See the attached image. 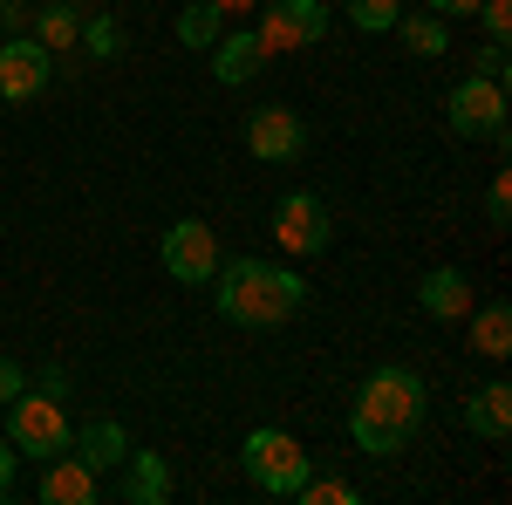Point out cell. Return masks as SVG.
I'll return each mask as SVG.
<instances>
[{"instance_id": "obj_1", "label": "cell", "mask_w": 512, "mask_h": 505, "mask_svg": "<svg viewBox=\"0 0 512 505\" xmlns=\"http://www.w3.org/2000/svg\"><path fill=\"white\" fill-rule=\"evenodd\" d=\"M424 410H431L424 376L403 369V362H383V369H369V383H362V396H355L349 437L369 451V458H396V451L424 430Z\"/></svg>"}, {"instance_id": "obj_2", "label": "cell", "mask_w": 512, "mask_h": 505, "mask_svg": "<svg viewBox=\"0 0 512 505\" xmlns=\"http://www.w3.org/2000/svg\"><path fill=\"white\" fill-rule=\"evenodd\" d=\"M212 301H219V314L233 328H280V321H294L308 308V280L294 267H280V260H253L246 253V260H219Z\"/></svg>"}, {"instance_id": "obj_3", "label": "cell", "mask_w": 512, "mask_h": 505, "mask_svg": "<svg viewBox=\"0 0 512 505\" xmlns=\"http://www.w3.org/2000/svg\"><path fill=\"white\" fill-rule=\"evenodd\" d=\"M239 465H246V478H253V492H267V499H294L301 478L315 471V458H308V444H301L294 430L260 424V430H246Z\"/></svg>"}, {"instance_id": "obj_4", "label": "cell", "mask_w": 512, "mask_h": 505, "mask_svg": "<svg viewBox=\"0 0 512 505\" xmlns=\"http://www.w3.org/2000/svg\"><path fill=\"white\" fill-rule=\"evenodd\" d=\"M7 410V444L21 451V458H55V451H69V410L55 403V396H41V389H21V396H7L0 403Z\"/></svg>"}, {"instance_id": "obj_5", "label": "cell", "mask_w": 512, "mask_h": 505, "mask_svg": "<svg viewBox=\"0 0 512 505\" xmlns=\"http://www.w3.org/2000/svg\"><path fill=\"white\" fill-rule=\"evenodd\" d=\"M444 117H451L458 137H472V144H506V82L465 76L444 96Z\"/></svg>"}, {"instance_id": "obj_6", "label": "cell", "mask_w": 512, "mask_h": 505, "mask_svg": "<svg viewBox=\"0 0 512 505\" xmlns=\"http://www.w3.org/2000/svg\"><path fill=\"white\" fill-rule=\"evenodd\" d=\"M274 239L287 260H315L328 253V239H335V219H328V205L315 192H287L274 205Z\"/></svg>"}, {"instance_id": "obj_7", "label": "cell", "mask_w": 512, "mask_h": 505, "mask_svg": "<svg viewBox=\"0 0 512 505\" xmlns=\"http://www.w3.org/2000/svg\"><path fill=\"white\" fill-rule=\"evenodd\" d=\"M158 253H164V273L171 280H185V287H212V273H219V233L205 226V219H178L171 233L158 239Z\"/></svg>"}, {"instance_id": "obj_8", "label": "cell", "mask_w": 512, "mask_h": 505, "mask_svg": "<svg viewBox=\"0 0 512 505\" xmlns=\"http://www.w3.org/2000/svg\"><path fill=\"white\" fill-rule=\"evenodd\" d=\"M253 35L267 55H287V48H315L328 35V7L321 0H267L260 7V21H253Z\"/></svg>"}, {"instance_id": "obj_9", "label": "cell", "mask_w": 512, "mask_h": 505, "mask_svg": "<svg viewBox=\"0 0 512 505\" xmlns=\"http://www.w3.org/2000/svg\"><path fill=\"white\" fill-rule=\"evenodd\" d=\"M239 137H246V151L260 164H301L308 157V123L294 117L287 103H260L253 117L239 123Z\"/></svg>"}, {"instance_id": "obj_10", "label": "cell", "mask_w": 512, "mask_h": 505, "mask_svg": "<svg viewBox=\"0 0 512 505\" xmlns=\"http://www.w3.org/2000/svg\"><path fill=\"white\" fill-rule=\"evenodd\" d=\"M48 82H55V55H48L35 35L0 41V96H7V103H35Z\"/></svg>"}, {"instance_id": "obj_11", "label": "cell", "mask_w": 512, "mask_h": 505, "mask_svg": "<svg viewBox=\"0 0 512 505\" xmlns=\"http://www.w3.org/2000/svg\"><path fill=\"white\" fill-rule=\"evenodd\" d=\"M472 273L465 267H431L424 280H417V308L431 314V321H465L472 314Z\"/></svg>"}, {"instance_id": "obj_12", "label": "cell", "mask_w": 512, "mask_h": 505, "mask_svg": "<svg viewBox=\"0 0 512 505\" xmlns=\"http://www.w3.org/2000/svg\"><path fill=\"white\" fill-rule=\"evenodd\" d=\"M96 471L82 465V458H69V451H55L48 458V471H41V485H35V499L41 505H96Z\"/></svg>"}, {"instance_id": "obj_13", "label": "cell", "mask_w": 512, "mask_h": 505, "mask_svg": "<svg viewBox=\"0 0 512 505\" xmlns=\"http://www.w3.org/2000/svg\"><path fill=\"white\" fill-rule=\"evenodd\" d=\"M465 430L472 437H512V383H478V389H465Z\"/></svg>"}, {"instance_id": "obj_14", "label": "cell", "mask_w": 512, "mask_h": 505, "mask_svg": "<svg viewBox=\"0 0 512 505\" xmlns=\"http://www.w3.org/2000/svg\"><path fill=\"white\" fill-rule=\"evenodd\" d=\"M123 499L130 505H164L171 499V465L158 451H123Z\"/></svg>"}, {"instance_id": "obj_15", "label": "cell", "mask_w": 512, "mask_h": 505, "mask_svg": "<svg viewBox=\"0 0 512 505\" xmlns=\"http://www.w3.org/2000/svg\"><path fill=\"white\" fill-rule=\"evenodd\" d=\"M69 451H76L89 471H110V465H123V451H130V437H123V424L117 417H96V424H82L76 437H69Z\"/></svg>"}, {"instance_id": "obj_16", "label": "cell", "mask_w": 512, "mask_h": 505, "mask_svg": "<svg viewBox=\"0 0 512 505\" xmlns=\"http://www.w3.org/2000/svg\"><path fill=\"white\" fill-rule=\"evenodd\" d=\"M260 62H267V48H260V35H253V28H239V35H219V41H212V76L226 82V89H233V82H246Z\"/></svg>"}, {"instance_id": "obj_17", "label": "cell", "mask_w": 512, "mask_h": 505, "mask_svg": "<svg viewBox=\"0 0 512 505\" xmlns=\"http://www.w3.org/2000/svg\"><path fill=\"white\" fill-rule=\"evenodd\" d=\"M465 321H472V355H485V362H506L512 355V308L506 301H485Z\"/></svg>"}, {"instance_id": "obj_18", "label": "cell", "mask_w": 512, "mask_h": 505, "mask_svg": "<svg viewBox=\"0 0 512 505\" xmlns=\"http://www.w3.org/2000/svg\"><path fill=\"white\" fill-rule=\"evenodd\" d=\"M82 35V14L69 7V0H55V7H35V41L55 55V48H69V41Z\"/></svg>"}, {"instance_id": "obj_19", "label": "cell", "mask_w": 512, "mask_h": 505, "mask_svg": "<svg viewBox=\"0 0 512 505\" xmlns=\"http://www.w3.org/2000/svg\"><path fill=\"white\" fill-rule=\"evenodd\" d=\"M390 35L403 41L410 55H444V48H451V28H444L437 14H417V21H396Z\"/></svg>"}, {"instance_id": "obj_20", "label": "cell", "mask_w": 512, "mask_h": 505, "mask_svg": "<svg viewBox=\"0 0 512 505\" xmlns=\"http://www.w3.org/2000/svg\"><path fill=\"white\" fill-rule=\"evenodd\" d=\"M219 35H226V14H219L212 0H198V7L178 14V41H185V48H212Z\"/></svg>"}, {"instance_id": "obj_21", "label": "cell", "mask_w": 512, "mask_h": 505, "mask_svg": "<svg viewBox=\"0 0 512 505\" xmlns=\"http://www.w3.org/2000/svg\"><path fill=\"white\" fill-rule=\"evenodd\" d=\"M294 499L301 505H362V492H355L349 478H335V471H308Z\"/></svg>"}, {"instance_id": "obj_22", "label": "cell", "mask_w": 512, "mask_h": 505, "mask_svg": "<svg viewBox=\"0 0 512 505\" xmlns=\"http://www.w3.org/2000/svg\"><path fill=\"white\" fill-rule=\"evenodd\" d=\"M342 14H349L362 35H390L396 21H403V0H342Z\"/></svg>"}, {"instance_id": "obj_23", "label": "cell", "mask_w": 512, "mask_h": 505, "mask_svg": "<svg viewBox=\"0 0 512 505\" xmlns=\"http://www.w3.org/2000/svg\"><path fill=\"white\" fill-rule=\"evenodd\" d=\"M485 219H492V233H506V226H512V178H506V171L485 185Z\"/></svg>"}, {"instance_id": "obj_24", "label": "cell", "mask_w": 512, "mask_h": 505, "mask_svg": "<svg viewBox=\"0 0 512 505\" xmlns=\"http://www.w3.org/2000/svg\"><path fill=\"white\" fill-rule=\"evenodd\" d=\"M478 28L492 41H506L512 35V0H478Z\"/></svg>"}, {"instance_id": "obj_25", "label": "cell", "mask_w": 512, "mask_h": 505, "mask_svg": "<svg viewBox=\"0 0 512 505\" xmlns=\"http://www.w3.org/2000/svg\"><path fill=\"white\" fill-rule=\"evenodd\" d=\"M89 55H123V35H117V21H89Z\"/></svg>"}, {"instance_id": "obj_26", "label": "cell", "mask_w": 512, "mask_h": 505, "mask_svg": "<svg viewBox=\"0 0 512 505\" xmlns=\"http://www.w3.org/2000/svg\"><path fill=\"white\" fill-rule=\"evenodd\" d=\"M472 76H485V82H506V41H485V55L472 62Z\"/></svg>"}, {"instance_id": "obj_27", "label": "cell", "mask_w": 512, "mask_h": 505, "mask_svg": "<svg viewBox=\"0 0 512 505\" xmlns=\"http://www.w3.org/2000/svg\"><path fill=\"white\" fill-rule=\"evenodd\" d=\"M21 389H28V369H21L14 355H0V403H7V396H21Z\"/></svg>"}, {"instance_id": "obj_28", "label": "cell", "mask_w": 512, "mask_h": 505, "mask_svg": "<svg viewBox=\"0 0 512 505\" xmlns=\"http://www.w3.org/2000/svg\"><path fill=\"white\" fill-rule=\"evenodd\" d=\"M35 383H41V396H55V403H69V369H62V362H48V369H41Z\"/></svg>"}, {"instance_id": "obj_29", "label": "cell", "mask_w": 512, "mask_h": 505, "mask_svg": "<svg viewBox=\"0 0 512 505\" xmlns=\"http://www.w3.org/2000/svg\"><path fill=\"white\" fill-rule=\"evenodd\" d=\"M14 458H21V451L0 437V499H14Z\"/></svg>"}, {"instance_id": "obj_30", "label": "cell", "mask_w": 512, "mask_h": 505, "mask_svg": "<svg viewBox=\"0 0 512 505\" xmlns=\"http://www.w3.org/2000/svg\"><path fill=\"white\" fill-rule=\"evenodd\" d=\"M431 14H478V0H424Z\"/></svg>"}, {"instance_id": "obj_31", "label": "cell", "mask_w": 512, "mask_h": 505, "mask_svg": "<svg viewBox=\"0 0 512 505\" xmlns=\"http://www.w3.org/2000/svg\"><path fill=\"white\" fill-rule=\"evenodd\" d=\"M212 7H219V14H226V21H233V14H253V7H260V0H212Z\"/></svg>"}]
</instances>
